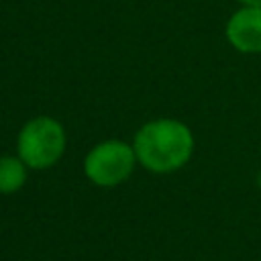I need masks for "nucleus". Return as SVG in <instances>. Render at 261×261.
Masks as SVG:
<instances>
[{
    "label": "nucleus",
    "mask_w": 261,
    "mask_h": 261,
    "mask_svg": "<svg viewBox=\"0 0 261 261\" xmlns=\"http://www.w3.org/2000/svg\"><path fill=\"white\" fill-rule=\"evenodd\" d=\"M226 39L241 53H261V8H239L226 22Z\"/></svg>",
    "instance_id": "obj_4"
},
{
    "label": "nucleus",
    "mask_w": 261,
    "mask_h": 261,
    "mask_svg": "<svg viewBox=\"0 0 261 261\" xmlns=\"http://www.w3.org/2000/svg\"><path fill=\"white\" fill-rule=\"evenodd\" d=\"M137 163L139 161L133 145L118 139H108L88 151L84 157V173L94 186L114 188L130 177Z\"/></svg>",
    "instance_id": "obj_3"
},
{
    "label": "nucleus",
    "mask_w": 261,
    "mask_h": 261,
    "mask_svg": "<svg viewBox=\"0 0 261 261\" xmlns=\"http://www.w3.org/2000/svg\"><path fill=\"white\" fill-rule=\"evenodd\" d=\"M139 165L153 173L181 169L194 153V135L181 120L155 118L145 122L133 141Z\"/></svg>",
    "instance_id": "obj_1"
},
{
    "label": "nucleus",
    "mask_w": 261,
    "mask_h": 261,
    "mask_svg": "<svg viewBox=\"0 0 261 261\" xmlns=\"http://www.w3.org/2000/svg\"><path fill=\"white\" fill-rule=\"evenodd\" d=\"M27 165L16 155H2L0 157V194H14L27 181Z\"/></svg>",
    "instance_id": "obj_5"
},
{
    "label": "nucleus",
    "mask_w": 261,
    "mask_h": 261,
    "mask_svg": "<svg viewBox=\"0 0 261 261\" xmlns=\"http://www.w3.org/2000/svg\"><path fill=\"white\" fill-rule=\"evenodd\" d=\"M65 130L51 116H35L22 124L16 137V155L31 169L53 167L65 151Z\"/></svg>",
    "instance_id": "obj_2"
},
{
    "label": "nucleus",
    "mask_w": 261,
    "mask_h": 261,
    "mask_svg": "<svg viewBox=\"0 0 261 261\" xmlns=\"http://www.w3.org/2000/svg\"><path fill=\"white\" fill-rule=\"evenodd\" d=\"M243 6H257V8H261V0H239Z\"/></svg>",
    "instance_id": "obj_6"
}]
</instances>
